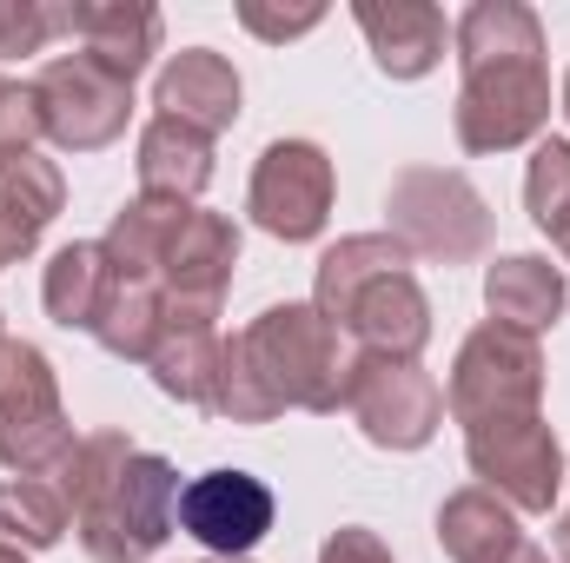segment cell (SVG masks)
I'll return each instance as SVG.
<instances>
[{
	"instance_id": "cell-9",
	"label": "cell",
	"mask_w": 570,
	"mask_h": 563,
	"mask_svg": "<svg viewBox=\"0 0 570 563\" xmlns=\"http://www.w3.org/2000/svg\"><path fill=\"white\" fill-rule=\"evenodd\" d=\"M338 412L365 431L379 451H425L444 424V385L431 378L419 358H372L358 352L345 365V398Z\"/></svg>"
},
{
	"instance_id": "cell-28",
	"label": "cell",
	"mask_w": 570,
	"mask_h": 563,
	"mask_svg": "<svg viewBox=\"0 0 570 563\" xmlns=\"http://www.w3.org/2000/svg\"><path fill=\"white\" fill-rule=\"evenodd\" d=\"M318 563H392V544H385L379 531H365V524H345V531L325 537Z\"/></svg>"
},
{
	"instance_id": "cell-15",
	"label": "cell",
	"mask_w": 570,
	"mask_h": 563,
	"mask_svg": "<svg viewBox=\"0 0 570 563\" xmlns=\"http://www.w3.org/2000/svg\"><path fill=\"white\" fill-rule=\"evenodd\" d=\"M352 20L385 80H425L451 47V20L431 0H358Z\"/></svg>"
},
{
	"instance_id": "cell-23",
	"label": "cell",
	"mask_w": 570,
	"mask_h": 563,
	"mask_svg": "<svg viewBox=\"0 0 570 563\" xmlns=\"http://www.w3.org/2000/svg\"><path fill=\"white\" fill-rule=\"evenodd\" d=\"M524 213L544 239L570 226V140H538L524 166Z\"/></svg>"
},
{
	"instance_id": "cell-25",
	"label": "cell",
	"mask_w": 570,
	"mask_h": 563,
	"mask_svg": "<svg viewBox=\"0 0 570 563\" xmlns=\"http://www.w3.org/2000/svg\"><path fill=\"white\" fill-rule=\"evenodd\" d=\"M325 20V7H266V0H239V27L246 33H259L266 47H285V40H298V33H312Z\"/></svg>"
},
{
	"instance_id": "cell-31",
	"label": "cell",
	"mask_w": 570,
	"mask_h": 563,
	"mask_svg": "<svg viewBox=\"0 0 570 563\" xmlns=\"http://www.w3.org/2000/svg\"><path fill=\"white\" fill-rule=\"evenodd\" d=\"M551 246H558V259H564V266H570V226H564V233H558V239H551Z\"/></svg>"
},
{
	"instance_id": "cell-24",
	"label": "cell",
	"mask_w": 570,
	"mask_h": 563,
	"mask_svg": "<svg viewBox=\"0 0 570 563\" xmlns=\"http://www.w3.org/2000/svg\"><path fill=\"white\" fill-rule=\"evenodd\" d=\"M67 33V0H0V60L40 53Z\"/></svg>"
},
{
	"instance_id": "cell-14",
	"label": "cell",
	"mask_w": 570,
	"mask_h": 563,
	"mask_svg": "<svg viewBox=\"0 0 570 563\" xmlns=\"http://www.w3.org/2000/svg\"><path fill=\"white\" fill-rule=\"evenodd\" d=\"M239 100H246L239 67H233L226 53H213V47L173 53V60L159 67V80H153V107H159L166 120L206 134V140H219V134L239 127Z\"/></svg>"
},
{
	"instance_id": "cell-6",
	"label": "cell",
	"mask_w": 570,
	"mask_h": 563,
	"mask_svg": "<svg viewBox=\"0 0 570 563\" xmlns=\"http://www.w3.org/2000/svg\"><path fill=\"white\" fill-rule=\"evenodd\" d=\"M80 437L60 405V378L40 345L0 332V464L13 477H60Z\"/></svg>"
},
{
	"instance_id": "cell-30",
	"label": "cell",
	"mask_w": 570,
	"mask_h": 563,
	"mask_svg": "<svg viewBox=\"0 0 570 563\" xmlns=\"http://www.w3.org/2000/svg\"><path fill=\"white\" fill-rule=\"evenodd\" d=\"M558 557L570 563V497H564V511H558Z\"/></svg>"
},
{
	"instance_id": "cell-7",
	"label": "cell",
	"mask_w": 570,
	"mask_h": 563,
	"mask_svg": "<svg viewBox=\"0 0 570 563\" xmlns=\"http://www.w3.org/2000/svg\"><path fill=\"white\" fill-rule=\"evenodd\" d=\"M444 412L464 424H491V418H524L544 412V345L531 332H511L498 318H484L458 358H451V385H444Z\"/></svg>"
},
{
	"instance_id": "cell-8",
	"label": "cell",
	"mask_w": 570,
	"mask_h": 563,
	"mask_svg": "<svg viewBox=\"0 0 570 563\" xmlns=\"http://www.w3.org/2000/svg\"><path fill=\"white\" fill-rule=\"evenodd\" d=\"M27 87H33L40 140H53L60 152H100L134 120V80H120L94 53H53Z\"/></svg>"
},
{
	"instance_id": "cell-12",
	"label": "cell",
	"mask_w": 570,
	"mask_h": 563,
	"mask_svg": "<svg viewBox=\"0 0 570 563\" xmlns=\"http://www.w3.org/2000/svg\"><path fill=\"white\" fill-rule=\"evenodd\" d=\"M179 531L199 544V551H213V557L239 563L246 551H259L266 537H273V517H279V497H273V484L266 477H253V471H206V477H193V484H179Z\"/></svg>"
},
{
	"instance_id": "cell-21",
	"label": "cell",
	"mask_w": 570,
	"mask_h": 563,
	"mask_svg": "<svg viewBox=\"0 0 570 563\" xmlns=\"http://www.w3.org/2000/svg\"><path fill=\"white\" fill-rule=\"evenodd\" d=\"M40 298H47V318L67 325V332H94L107 298H114V266H107V246L100 239H73L47 259V279H40Z\"/></svg>"
},
{
	"instance_id": "cell-20",
	"label": "cell",
	"mask_w": 570,
	"mask_h": 563,
	"mask_svg": "<svg viewBox=\"0 0 570 563\" xmlns=\"http://www.w3.org/2000/svg\"><path fill=\"white\" fill-rule=\"evenodd\" d=\"M219 365H226V338L219 325H166L146 372L153 385L173 398V405H193V412H213V392H219Z\"/></svg>"
},
{
	"instance_id": "cell-2",
	"label": "cell",
	"mask_w": 570,
	"mask_h": 563,
	"mask_svg": "<svg viewBox=\"0 0 570 563\" xmlns=\"http://www.w3.org/2000/svg\"><path fill=\"white\" fill-rule=\"evenodd\" d=\"M345 352L338 332L325 325V312L312 298H285L266 305L246 332L226 338V365H219V392H213V418L226 424H273L285 412H318L332 418L345 398Z\"/></svg>"
},
{
	"instance_id": "cell-19",
	"label": "cell",
	"mask_w": 570,
	"mask_h": 563,
	"mask_svg": "<svg viewBox=\"0 0 570 563\" xmlns=\"http://www.w3.org/2000/svg\"><path fill=\"white\" fill-rule=\"evenodd\" d=\"M438 544L451 563H498L524 544V531L504 497H491L484 484H464L438 504Z\"/></svg>"
},
{
	"instance_id": "cell-3",
	"label": "cell",
	"mask_w": 570,
	"mask_h": 563,
	"mask_svg": "<svg viewBox=\"0 0 570 563\" xmlns=\"http://www.w3.org/2000/svg\"><path fill=\"white\" fill-rule=\"evenodd\" d=\"M53 491L67 497L73 531H80V551L94 563H146L173 537L179 471L159 451H140L127 431L80 437V451L53 477Z\"/></svg>"
},
{
	"instance_id": "cell-26",
	"label": "cell",
	"mask_w": 570,
	"mask_h": 563,
	"mask_svg": "<svg viewBox=\"0 0 570 563\" xmlns=\"http://www.w3.org/2000/svg\"><path fill=\"white\" fill-rule=\"evenodd\" d=\"M40 146V113H33V87L0 73V152H27Z\"/></svg>"
},
{
	"instance_id": "cell-13",
	"label": "cell",
	"mask_w": 570,
	"mask_h": 563,
	"mask_svg": "<svg viewBox=\"0 0 570 563\" xmlns=\"http://www.w3.org/2000/svg\"><path fill=\"white\" fill-rule=\"evenodd\" d=\"M233 266H239V226L226 213H206L193 206L173 259H166V325H213L219 305H226V285H233Z\"/></svg>"
},
{
	"instance_id": "cell-16",
	"label": "cell",
	"mask_w": 570,
	"mask_h": 563,
	"mask_svg": "<svg viewBox=\"0 0 570 563\" xmlns=\"http://www.w3.org/2000/svg\"><path fill=\"white\" fill-rule=\"evenodd\" d=\"M67 33L120 80H140L166 40V20L153 0H67Z\"/></svg>"
},
{
	"instance_id": "cell-22",
	"label": "cell",
	"mask_w": 570,
	"mask_h": 563,
	"mask_svg": "<svg viewBox=\"0 0 570 563\" xmlns=\"http://www.w3.org/2000/svg\"><path fill=\"white\" fill-rule=\"evenodd\" d=\"M73 511L47 477H13L0 484V544L7 551H53L67 537Z\"/></svg>"
},
{
	"instance_id": "cell-34",
	"label": "cell",
	"mask_w": 570,
	"mask_h": 563,
	"mask_svg": "<svg viewBox=\"0 0 570 563\" xmlns=\"http://www.w3.org/2000/svg\"><path fill=\"white\" fill-rule=\"evenodd\" d=\"M206 563H226V557H206ZM239 563H246V557H239Z\"/></svg>"
},
{
	"instance_id": "cell-1",
	"label": "cell",
	"mask_w": 570,
	"mask_h": 563,
	"mask_svg": "<svg viewBox=\"0 0 570 563\" xmlns=\"http://www.w3.org/2000/svg\"><path fill=\"white\" fill-rule=\"evenodd\" d=\"M458 47V107L451 134L464 152H518L551 127V67L544 20L524 0H471L451 27Z\"/></svg>"
},
{
	"instance_id": "cell-18",
	"label": "cell",
	"mask_w": 570,
	"mask_h": 563,
	"mask_svg": "<svg viewBox=\"0 0 570 563\" xmlns=\"http://www.w3.org/2000/svg\"><path fill=\"white\" fill-rule=\"evenodd\" d=\"M140 192L146 199H179V206H193L206 186H213V140L206 134H193V127H179V120H166V113H153L140 127Z\"/></svg>"
},
{
	"instance_id": "cell-10",
	"label": "cell",
	"mask_w": 570,
	"mask_h": 563,
	"mask_svg": "<svg viewBox=\"0 0 570 563\" xmlns=\"http://www.w3.org/2000/svg\"><path fill=\"white\" fill-rule=\"evenodd\" d=\"M464 464L471 477L504 497L518 517H544L558 497H564V444L558 431L544 424V412H524V418H491L464 431Z\"/></svg>"
},
{
	"instance_id": "cell-32",
	"label": "cell",
	"mask_w": 570,
	"mask_h": 563,
	"mask_svg": "<svg viewBox=\"0 0 570 563\" xmlns=\"http://www.w3.org/2000/svg\"><path fill=\"white\" fill-rule=\"evenodd\" d=\"M0 563H27V551H7V544H0Z\"/></svg>"
},
{
	"instance_id": "cell-11",
	"label": "cell",
	"mask_w": 570,
	"mask_h": 563,
	"mask_svg": "<svg viewBox=\"0 0 570 563\" xmlns=\"http://www.w3.org/2000/svg\"><path fill=\"white\" fill-rule=\"evenodd\" d=\"M332 192H338V172L325 159V146L312 140H273L253 166V186H246V213L259 233H273L285 246H312L332 219Z\"/></svg>"
},
{
	"instance_id": "cell-5",
	"label": "cell",
	"mask_w": 570,
	"mask_h": 563,
	"mask_svg": "<svg viewBox=\"0 0 570 563\" xmlns=\"http://www.w3.org/2000/svg\"><path fill=\"white\" fill-rule=\"evenodd\" d=\"M385 233L431 266H471L491 253V206L458 166H405L385 192Z\"/></svg>"
},
{
	"instance_id": "cell-33",
	"label": "cell",
	"mask_w": 570,
	"mask_h": 563,
	"mask_svg": "<svg viewBox=\"0 0 570 563\" xmlns=\"http://www.w3.org/2000/svg\"><path fill=\"white\" fill-rule=\"evenodd\" d=\"M564 120H570V73H564Z\"/></svg>"
},
{
	"instance_id": "cell-4",
	"label": "cell",
	"mask_w": 570,
	"mask_h": 563,
	"mask_svg": "<svg viewBox=\"0 0 570 563\" xmlns=\"http://www.w3.org/2000/svg\"><path fill=\"white\" fill-rule=\"evenodd\" d=\"M312 305L372 358H419L431 345V298L412 279V253L392 233H352L325 246Z\"/></svg>"
},
{
	"instance_id": "cell-17",
	"label": "cell",
	"mask_w": 570,
	"mask_h": 563,
	"mask_svg": "<svg viewBox=\"0 0 570 563\" xmlns=\"http://www.w3.org/2000/svg\"><path fill=\"white\" fill-rule=\"evenodd\" d=\"M570 305L564 266H551L544 253H504L498 266H484V312L511 332H551Z\"/></svg>"
},
{
	"instance_id": "cell-29",
	"label": "cell",
	"mask_w": 570,
	"mask_h": 563,
	"mask_svg": "<svg viewBox=\"0 0 570 563\" xmlns=\"http://www.w3.org/2000/svg\"><path fill=\"white\" fill-rule=\"evenodd\" d=\"M498 563H551V551H538V544H531V537H524V544H518V551H511V557H498Z\"/></svg>"
},
{
	"instance_id": "cell-27",
	"label": "cell",
	"mask_w": 570,
	"mask_h": 563,
	"mask_svg": "<svg viewBox=\"0 0 570 563\" xmlns=\"http://www.w3.org/2000/svg\"><path fill=\"white\" fill-rule=\"evenodd\" d=\"M40 233H47V226H40V219H33V213H27V206H20V199L0 186V266H20V259H33Z\"/></svg>"
}]
</instances>
